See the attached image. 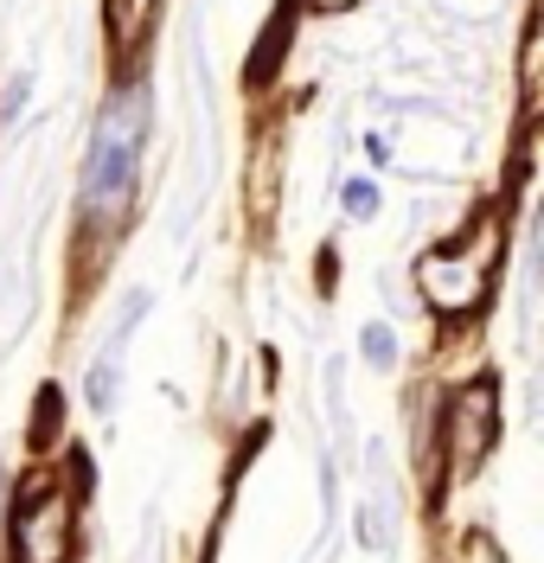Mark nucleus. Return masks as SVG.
Wrapping results in <instances>:
<instances>
[{
    "instance_id": "obj_5",
    "label": "nucleus",
    "mask_w": 544,
    "mask_h": 563,
    "mask_svg": "<svg viewBox=\"0 0 544 563\" xmlns=\"http://www.w3.org/2000/svg\"><path fill=\"white\" fill-rule=\"evenodd\" d=\"M154 20H160V0H103L109 52H115V58L142 52V45H147V33H154Z\"/></svg>"
},
{
    "instance_id": "obj_4",
    "label": "nucleus",
    "mask_w": 544,
    "mask_h": 563,
    "mask_svg": "<svg viewBox=\"0 0 544 563\" xmlns=\"http://www.w3.org/2000/svg\"><path fill=\"white\" fill-rule=\"evenodd\" d=\"M493 435H500V417H493V378H474L455 404H448V449H455V467L474 474L487 449H493Z\"/></svg>"
},
{
    "instance_id": "obj_9",
    "label": "nucleus",
    "mask_w": 544,
    "mask_h": 563,
    "mask_svg": "<svg viewBox=\"0 0 544 563\" xmlns=\"http://www.w3.org/2000/svg\"><path fill=\"white\" fill-rule=\"evenodd\" d=\"M365 358H371V365H391V358H398V340H391V327H385V320H371V327H365Z\"/></svg>"
},
{
    "instance_id": "obj_3",
    "label": "nucleus",
    "mask_w": 544,
    "mask_h": 563,
    "mask_svg": "<svg viewBox=\"0 0 544 563\" xmlns=\"http://www.w3.org/2000/svg\"><path fill=\"white\" fill-rule=\"evenodd\" d=\"M77 551V499L71 487L38 467L13 499V563H71Z\"/></svg>"
},
{
    "instance_id": "obj_6",
    "label": "nucleus",
    "mask_w": 544,
    "mask_h": 563,
    "mask_svg": "<svg viewBox=\"0 0 544 563\" xmlns=\"http://www.w3.org/2000/svg\"><path fill=\"white\" fill-rule=\"evenodd\" d=\"M295 13H301V7H295V0H282V7L269 13V26L256 33V58H251V70H244V77H251V90H263V84L276 77V65H282V45L295 38Z\"/></svg>"
},
{
    "instance_id": "obj_10",
    "label": "nucleus",
    "mask_w": 544,
    "mask_h": 563,
    "mask_svg": "<svg viewBox=\"0 0 544 563\" xmlns=\"http://www.w3.org/2000/svg\"><path fill=\"white\" fill-rule=\"evenodd\" d=\"M109 397H115V358H103L97 378H90V404H97V410H109Z\"/></svg>"
},
{
    "instance_id": "obj_7",
    "label": "nucleus",
    "mask_w": 544,
    "mask_h": 563,
    "mask_svg": "<svg viewBox=\"0 0 544 563\" xmlns=\"http://www.w3.org/2000/svg\"><path fill=\"white\" fill-rule=\"evenodd\" d=\"M58 404H65V390H58V385H45V390H38V422H33V449H52V435H58V417H65V410H58Z\"/></svg>"
},
{
    "instance_id": "obj_11",
    "label": "nucleus",
    "mask_w": 544,
    "mask_h": 563,
    "mask_svg": "<svg viewBox=\"0 0 544 563\" xmlns=\"http://www.w3.org/2000/svg\"><path fill=\"white\" fill-rule=\"evenodd\" d=\"M346 211H353V218H371V211H378V192H371L365 179H353V186H346Z\"/></svg>"
},
{
    "instance_id": "obj_1",
    "label": "nucleus",
    "mask_w": 544,
    "mask_h": 563,
    "mask_svg": "<svg viewBox=\"0 0 544 563\" xmlns=\"http://www.w3.org/2000/svg\"><path fill=\"white\" fill-rule=\"evenodd\" d=\"M147 135V84H122L97 115L90 161H84V231L122 238V224L135 218V161Z\"/></svg>"
},
{
    "instance_id": "obj_8",
    "label": "nucleus",
    "mask_w": 544,
    "mask_h": 563,
    "mask_svg": "<svg viewBox=\"0 0 544 563\" xmlns=\"http://www.w3.org/2000/svg\"><path fill=\"white\" fill-rule=\"evenodd\" d=\"M519 90H525V103L539 97V13L525 20V58H519Z\"/></svg>"
},
{
    "instance_id": "obj_12",
    "label": "nucleus",
    "mask_w": 544,
    "mask_h": 563,
    "mask_svg": "<svg viewBox=\"0 0 544 563\" xmlns=\"http://www.w3.org/2000/svg\"><path fill=\"white\" fill-rule=\"evenodd\" d=\"M295 7H314V13H346L353 0H295Z\"/></svg>"
},
{
    "instance_id": "obj_2",
    "label": "nucleus",
    "mask_w": 544,
    "mask_h": 563,
    "mask_svg": "<svg viewBox=\"0 0 544 563\" xmlns=\"http://www.w3.org/2000/svg\"><path fill=\"white\" fill-rule=\"evenodd\" d=\"M493 269H500V218L480 211L455 244H435L430 256H417V288L435 314H468L487 301Z\"/></svg>"
}]
</instances>
